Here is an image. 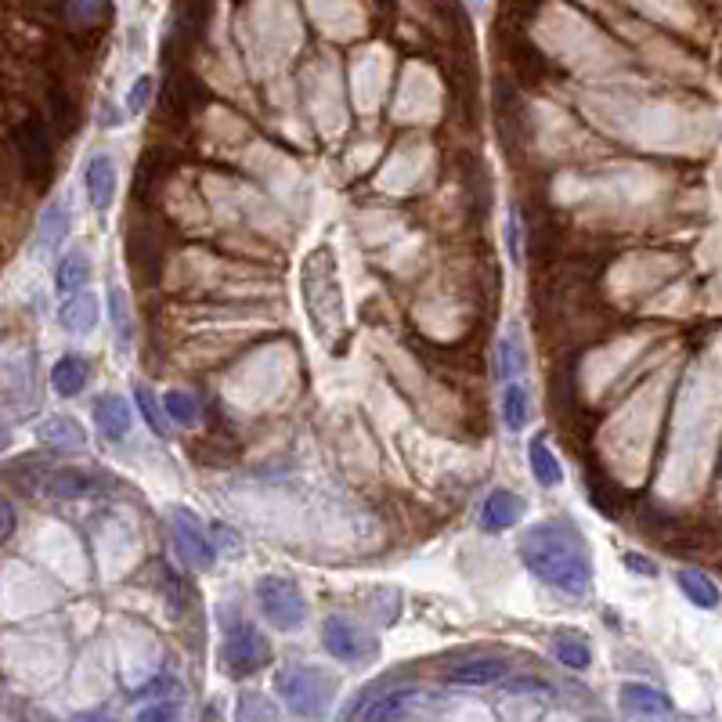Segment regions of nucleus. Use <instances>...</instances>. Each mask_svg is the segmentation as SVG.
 <instances>
[{
    "label": "nucleus",
    "instance_id": "a878e982",
    "mask_svg": "<svg viewBox=\"0 0 722 722\" xmlns=\"http://www.w3.org/2000/svg\"><path fill=\"white\" fill-rule=\"evenodd\" d=\"M134 722H181V715H177V708H170V704H149V708H141Z\"/></svg>",
    "mask_w": 722,
    "mask_h": 722
},
{
    "label": "nucleus",
    "instance_id": "ddd939ff",
    "mask_svg": "<svg viewBox=\"0 0 722 722\" xmlns=\"http://www.w3.org/2000/svg\"><path fill=\"white\" fill-rule=\"evenodd\" d=\"M84 384H87V365L84 358H76V354L62 358L55 369H51V387H55V394H62V398H76V394L84 390Z\"/></svg>",
    "mask_w": 722,
    "mask_h": 722
},
{
    "label": "nucleus",
    "instance_id": "f03ea898",
    "mask_svg": "<svg viewBox=\"0 0 722 722\" xmlns=\"http://www.w3.org/2000/svg\"><path fill=\"white\" fill-rule=\"evenodd\" d=\"M274 690H279V698L293 708L297 715L319 719V715H325V708H330L336 698V679L330 672H322V668L293 665V668H282V672L274 676Z\"/></svg>",
    "mask_w": 722,
    "mask_h": 722
},
{
    "label": "nucleus",
    "instance_id": "f3484780",
    "mask_svg": "<svg viewBox=\"0 0 722 722\" xmlns=\"http://www.w3.org/2000/svg\"><path fill=\"white\" fill-rule=\"evenodd\" d=\"M531 470H535L538 484H546V488H557V484L563 481V470L557 463V455L549 452V444L542 438L531 441Z\"/></svg>",
    "mask_w": 722,
    "mask_h": 722
},
{
    "label": "nucleus",
    "instance_id": "f8f14e48",
    "mask_svg": "<svg viewBox=\"0 0 722 722\" xmlns=\"http://www.w3.org/2000/svg\"><path fill=\"white\" fill-rule=\"evenodd\" d=\"M503 676H506L503 658H474V661L455 665L449 672V679L459 682V687H488V682L503 679Z\"/></svg>",
    "mask_w": 722,
    "mask_h": 722
},
{
    "label": "nucleus",
    "instance_id": "393cba45",
    "mask_svg": "<svg viewBox=\"0 0 722 722\" xmlns=\"http://www.w3.org/2000/svg\"><path fill=\"white\" fill-rule=\"evenodd\" d=\"M409 698H412V693H390V698H384V701L373 708L369 722H387V719H394L405 704H409Z\"/></svg>",
    "mask_w": 722,
    "mask_h": 722
},
{
    "label": "nucleus",
    "instance_id": "423d86ee",
    "mask_svg": "<svg viewBox=\"0 0 722 722\" xmlns=\"http://www.w3.org/2000/svg\"><path fill=\"white\" fill-rule=\"evenodd\" d=\"M322 643L336 661H365L376 650V643L347 618H330L322 625Z\"/></svg>",
    "mask_w": 722,
    "mask_h": 722
},
{
    "label": "nucleus",
    "instance_id": "20e7f679",
    "mask_svg": "<svg viewBox=\"0 0 722 722\" xmlns=\"http://www.w3.org/2000/svg\"><path fill=\"white\" fill-rule=\"evenodd\" d=\"M271 658V647L268 639L257 633L249 622H235L228 628V639H225V665L231 676H249L257 672L260 665H268Z\"/></svg>",
    "mask_w": 722,
    "mask_h": 722
},
{
    "label": "nucleus",
    "instance_id": "9b49d317",
    "mask_svg": "<svg viewBox=\"0 0 722 722\" xmlns=\"http://www.w3.org/2000/svg\"><path fill=\"white\" fill-rule=\"evenodd\" d=\"M622 704H625V712H636V715H665L668 708H672V701L665 698L661 690H654L647 687V682H625L622 687Z\"/></svg>",
    "mask_w": 722,
    "mask_h": 722
},
{
    "label": "nucleus",
    "instance_id": "7ed1b4c3",
    "mask_svg": "<svg viewBox=\"0 0 722 722\" xmlns=\"http://www.w3.org/2000/svg\"><path fill=\"white\" fill-rule=\"evenodd\" d=\"M257 603H260V611H265V618L274 628H282V633H297V628L308 622V600L297 589L293 578L265 574L257 582Z\"/></svg>",
    "mask_w": 722,
    "mask_h": 722
},
{
    "label": "nucleus",
    "instance_id": "7c9ffc66",
    "mask_svg": "<svg viewBox=\"0 0 722 722\" xmlns=\"http://www.w3.org/2000/svg\"><path fill=\"white\" fill-rule=\"evenodd\" d=\"M73 722H116L109 712H84V715H76Z\"/></svg>",
    "mask_w": 722,
    "mask_h": 722
},
{
    "label": "nucleus",
    "instance_id": "f257e3e1",
    "mask_svg": "<svg viewBox=\"0 0 722 722\" xmlns=\"http://www.w3.org/2000/svg\"><path fill=\"white\" fill-rule=\"evenodd\" d=\"M520 557L535 578L560 589L563 596H585L593 589V557H589L585 538L571 524H535L520 538Z\"/></svg>",
    "mask_w": 722,
    "mask_h": 722
},
{
    "label": "nucleus",
    "instance_id": "b1692460",
    "mask_svg": "<svg viewBox=\"0 0 722 722\" xmlns=\"http://www.w3.org/2000/svg\"><path fill=\"white\" fill-rule=\"evenodd\" d=\"M138 409L144 412V423H149L155 433H163L166 423H163V416H160V405H155V394L149 387H138Z\"/></svg>",
    "mask_w": 722,
    "mask_h": 722
},
{
    "label": "nucleus",
    "instance_id": "c85d7f7f",
    "mask_svg": "<svg viewBox=\"0 0 722 722\" xmlns=\"http://www.w3.org/2000/svg\"><path fill=\"white\" fill-rule=\"evenodd\" d=\"M0 514H4V538H11V531H15V509H11V503H0Z\"/></svg>",
    "mask_w": 722,
    "mask_h": 722
},
{
    "label": "nucleus",
    "instance_id": "c756f323",
    "mask_svg": "<svg viewBox=\"0 0 722 722\" xmlns=\"http://www.w3.org/2000/svg\"><path fill=\"white\" fill-rule=\"evenodd\" d=\"M625 563H628V571H639V574H654V568H650V563H647V560H639L636 553H633V557H625Z\"/></svg>",
    "mask_w": 722,
    "mask_h": 722
},
{
    "label": "nucleus",
    "instance_id": "6ab92c4d",
    "mask_svg": "<svg viewBox=\"0 0 722 722\" xmlns=\"http://www.w3.org/2000/svg\"><path fill=\"white\" fill-rule=\"evenodd\" d=\"M163 409L177 427H195V419H200V401L188 390H170L163 398Z\"/></svg>",
    "mask_w": 722,
    "mask_h": 722
},
{
    "label": "nucleus",
    "instance_id": "5701e85b",
    "mask_svg": "<svg viewBox=\"0 0 722 722\" xmlns=\"http://www.w3.org/2000/svg\"><path fill=\"white\" fill-rule=\"evenodd\" d=\"M520 365H524L520 336H517V330H509V333L503 336V376L514 379V376L520 373Z\"/></svg>",
    "mask_w": 722,
    "mask_h": 722
},
{
    "label": "nucleus",
    "instance_id": "6e6552de",
    "mask_svg": "<svg viewBox=\"0 0 722 722\" xmlns=\"http://www.w3.org/2000/svg\"><path fill=\"white\" fill-rule=\"evenodd\" d=\"M95 423L109 441H123L130 433V423H134V416H130L123 398H116V394H101V398L95 401Z\"/></svg>",
    "mask_w": 722,
    "mask_h": 722
},
{
    "label": "nucleus",
    "instance_id": "cd10ccee",
    "mask_svg": "<svg viewBox=\"0 0 722 722\" xmlns=\"http://www.w3.org/2000/svg\"><path fill=\"white\" fill-rule=\"evenodd\" d=\"M209 535H214L217 542L225 546V549H239V546H243V542H239V535H235V531H228L225 524H217V520L209 524Z\"/></svg>",
    "mask_w": 722,
    "mask_h": 722
},
{
    "label": "nucleus",
    "instance_id": "bb28decb",
    "mask_svg": "<svg viewBox=\"0 0 722 722\" xmlns=\"http://www.w3.org/2000/svg\"><path fill=\"white\" fill-rule=\"evenodd\" d=\"M149 98H152V80L149 76H141V80L134 84V90H130V112H141L144 105H149Z\"/></svg>",
    "mask_w": 722,
    "mask_h": 722
},
{
    "label": "nucleus",
    "instance_id": "412c9836",
    "mask_svg": "<svg viewBox=\"0 0 722 722\" xmlns=\"http://www.w3.org/2000/svg\"><path fill=\"white\" fill-rule=\"evenodd\" d=\"M553 650L568 668H589V661H593V650H589V643L582 636H560L553 643Z\"/></svg>",
    "mask_w": 722,
    "mask_h": 722
},
{
    "label": "nucleus",
    "instance_id": "4468645a",
    "mask_svg": "<svg viewBox=\"0 0 722 722\" xmlns=\"http://www.w3.org/2000/svg\"><path fill=\"white\" fill-rule=\"evenodd\" d=\"M679 589L687 593L693 607H704V611L719 607V585L701 571H679Z\"/></svg>",
    "mask_w": 722,
    "mask_h": 722
},
{
    "label": "nucleus",
    "instance_id": "1a4fd4ad",
    "mask_svg": "<svg viewBox=\"0 0 722 722\" xmlns=\"http://www.w3.org/2000/svg\"><path fill=\"white\" fill-rule=\"evenodd\" d=\"M520 498L514 492H492L488 498H484V509H481V520H484V528L488 531H506V528H514V524L520 520Z\"/></svg>",
    "mask_w": 722,
    "mask_h": 722
},
{
    "label": "nucleus",
    "instance_id": "dca6fc26",
    "mask_svg": "<svg viewBox=\"0 0 722 722\" xmlns=\"http://www.w3.org/2000/svg\"><path fill=\"white\" fill-rule=\"evenodd\" d=\"M90 279V260L84 254H65L58 260V271H55V285L62 289V293H73V289H80L87 285Z\"/></svg>",
    "mask_w": 722,
    "mask_h": 722
},
{
    "label": "nucleus",
    "instance_id": "39448f33",
    "mask_svg": "<svg viewBox=\"0 0 722 722\" xmlns=\"http://www.w3.org/2000/svg\"><path fill=\"white\" fill-rule=\"evenodd\" d=\"M174 542H177V553L185 557L195 571H209L217 563V546L209 542V538L203 535V524L195 520V514H188V509H174Z\"/></svg>",
    "mask_w": 722,
    "mask_h": 722
},
{
    "label": "nucleus",
    "instance_id": "a211bd4d",
    "mask_svg": "<svg viewBox=\"0 0 722 722\" xmlns=\"http://www.w3.org/2000/svg\"><path fill=\"white\" fill-rule=\"evenodd\" d=\"M109 311H112V325H116V340H120V351L130 347L134 340V319H130V304H127V293L123 289H109Z\"/></svg>",
    "mask_w": 722,
    "mask_h": 722
},
{
    "label": "nucleus",
    "instance_id": "9d476101",
    "mask_svg": "<svg viewBox=\"0 0 722 722\" xmlns=\"http://www.w3.org/2000/svg\"><path fill=\"white\" fill-rule=\"evenodd\" d=\"M98 297L95 293H80V297H73V300H65L62 311H58V322H62V330H69V333H90L98 325Z\"/></svg>",
    "mask_w": 722,
    "mask_h": 722
},
{
    "label": "nucleus",
    "instance_id": "aec40b11",
    "mask_svg": "<svg viewBox=\"0 0 722 722\" xmlns=\"http://www.w3.org/2000/svg\"><path fill=\"white\" fill-rule=\"evenodd\" d=\"M503 419H506V427L514 430V433L528 427V390H524L520 384H509V387H506Z\"/></svg>",
    "mask_w": 722,
    "mask_h": 722
},
{
    "label": "nucleus",
    "instance_id": "2eb2a0df",
    "mask_svg": "<svg viewBox=\"0 0 722 722\" xmlns=\"http://www.w3.org/2000/svg\"><path fill=\"white\" fill-rule=\"evenodd\" d=\"M36 438L47 441V444H65V449H80V444L87 441V433H84L80 423H76V419L55 416V419H47L41 430H36Z\"/></svg>",
    "mask_w": 722,
    "mask_h": 722
},
{
    "label": "nucleus",
    "instance_id": "4be33fe9",
    "mask_svg": "<svg viewBox=\"0 0 722 722\" xmlns=\"http://www.w3.org/2000/svg\"><path fill=\"white\" fill-rule=\"evenodd\" d=\"M69 231V214H65V206H51L47 214H44V225H41V235H44V243L47 246H55L62 235Z\"/></svg>",
    "mask_w": 722,
    "mask_h": 722
},
{
    "label": "nucleus",
    "instance_id": "0eeeda50",
    "mask_svg": "<svg viewBox=\"0 0 722 722\" xmlns=\"http://www.w3.org/2000/svg\"><path fill=\"white\" fill-rule=\"evenodd\" d=\"M84 188H87L90 206H95V209H109L112 195H116V163L105 152L90 155V163L84 170Z\"/></svg>",
    "mask_w": 722,
    "mask_h": 722
}]
</instances>
